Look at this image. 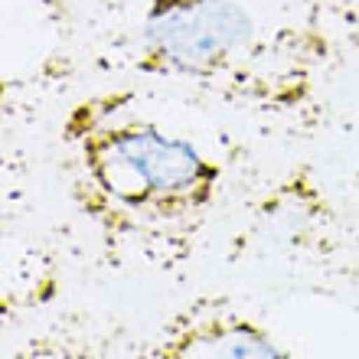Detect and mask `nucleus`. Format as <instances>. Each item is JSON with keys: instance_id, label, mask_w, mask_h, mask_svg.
<instances>
[{"instance_id": "1", "label": "nucleus", "mask_w": 359, "mask_h": 359, "mask_svg": "<svg viewBox=\"0 0 359 359\" xmlns=\"http://www.w3.org/2000/svg\"><path fill=\"white\" fill-rule=\"evenodd\" d=\"M62 134L79 209L108 242H180L206 222L222 193L226 173L199 144L128 111L118 95L76 104Z\"/></svg>"}, {"instance_id": "2", "label": "nucleus", "mask_w": 359, "mask_h": 359, "mask_svg": "<svg viewBox=\"0 0 359 359\" xmlns=\"http://www.w3.org/2000/svg\"><path fill=\"white\" fill-rule=\"evenodd\" d=\"M262 29L242 0H144L137 72L216 86L258 59Z\"/></svg>"}, {"instance_id": "3", "label": "nucleus", "mask_w": 359, "mask_h": 359, "mask_svg": "<svg viewBox=\"0 0 359 359\" xmlns=\"http://www.w3.org/2000/svg\"><path fill=\"white\" fill-rule=\"evenodd\" d=\"M144 359H297L278 333L222 297L180 307L147 343Z\"/></svg>"}]
</instances>
